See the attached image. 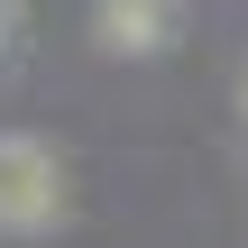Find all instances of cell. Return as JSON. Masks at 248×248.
I'll use <instances>...</instances> for the list:
<instances>
[{"mask_svg": "<svg viewBox=\"0 0 248 248\" xmlns=\"http://www.w3.org/2000/svg\"><path fill=\"white\" fill-rule=\"evenodd\" d=\"M64 221V166L37 138H0V230H55Z\"/></svg>", "mask_w": 248, "mask_h": 248, "instance_id": "6da1fadb", "label": "cell"}, {"mask_svg": "<svg viewBox=\"0 0 248 248\" xmlns=\"http://www.w3.org/2000/svg\"><path fill=\"white\" fill-rule=\"evenodd\" d=\"M239 101H248V83H239Z\"/></svg>", "mask_w": 248, "mask_h": 248, "instance_id": "277c9868", "label": "cell"}, {"mask_svg": "<svg viewBox=\"0 0 248 248\" xmlns=\"http://www.w3.org/2000/svg\"><path fill=\"white\" fill-rule=\"evenodd\" d=\"M0 28H9V0H0Z\"/></svg>", "mask_w": 248, "mask_h": 248, "instance_id": "3957f363", "label": "cell"}, {"mask_svg": "<svg viewBox=\"0 0 248 248\" xmlns=\"http://www.w3.org/2000/svg\"><path fill=\"white\" fill-rule=\"evenodd\" d=\"M101 46L110 55H156L166 46V28H175V0H101Z\"/></svg>", "mask_w": 248, "mask_h": 248, "instance_id": "7a4b0ae2", "label": "cell"}]
</instances>
